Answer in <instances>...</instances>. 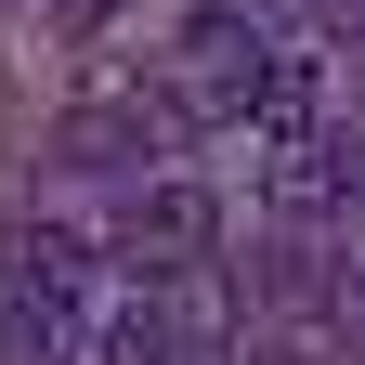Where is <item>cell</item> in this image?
Instances as JSON below:
<instances>
[{
	"label": "cell",
	"mask_w": 365,
	"mask_h": 365,
	"mask_svg": "<svg viewBox=\"0 0 365 365\" xmlns=\"http://www.w3.org/2000/svg\"><path fill=\"white\" fill-rule=\"evenodd\" d=\"M261 196L287 222H352L365 209V130H339V118L274 130V144H261Z\"/></svg>",
	"instance_id": "cell-1"
},
{
	"label": "cell",
	"mask_w": 365,
	"mask_h": 365,
	"mask_svg": "<svg viewBox=\"0 0 365 365\" xmlns=\"http://www.w3.org/2000/svg\"><path fill=\"white\" fill-rule=\"evenodd\" d=\"M209 248H222L209 182H144V196L118 209V274H130V287H170V274H196Z\"/></svg>",
	"instance_id": "cell-2"
},
{
	"label": "cell",
	"mask_w": 365,
	"mask_h": 365,
	"mask_svg": "<svg viewBox=\"0 0 365 365\" xmlns=\"http://www.w3.org/2000/svg\"><path fill=\"white\" fill-rule=\"evenodd\" d=\"M14 287H26V300H66V313H91L105 261H91V248L66 235V222H26V235H14Z\"/></svg>",
	"instance_id": "cell-3"
},
{
	"label": "cell",
	"mask_w": 365,
	"mask_h": 365,
	"mask_svg": "<svg viewBox=\"0 0 365 365\" xmlns=\"http://www.w3.org/2000/svg\"><path fill=\"white\" fill-rule=\"evenodd\" d=\"M157 130H144V91L130 105H91V118H66V170H130Z\"/></svg>",
	"instance_id": "cell-4"
},
{
	"label": "cell",
	"mask_w": 365,
	"mask_h": 365,
	"mask_svg": "<svg viewBox=\"0 0 365 365\" xmlns=\"http://www.w3.org/2000/svg\"><path fill=\"white\" fill-rule=\"evenodd\" d=\"M91 14H118V0H91Z\"/></svg>",
	"instance_id": "cell-5"
}]
</instances>
